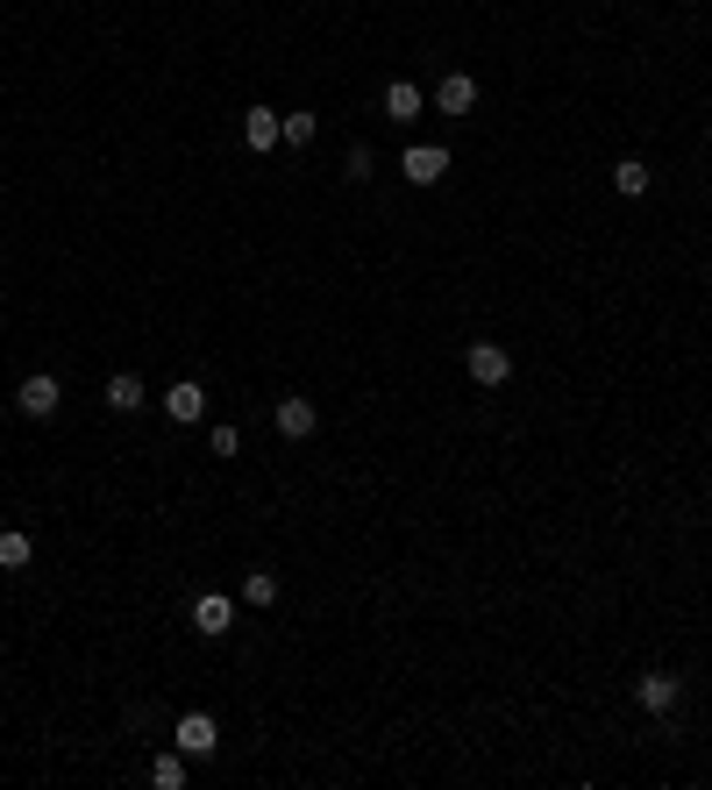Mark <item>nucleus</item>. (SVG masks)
Masks as SVG:
<instances>
[{
  "instance_id": "1",
  "label": "nucleus",
  "mask_w": 712,
  "mask_h": 790,
  "mask_svg": "<svg viewBox=\"0 0 712 790\" xmlns=\"http://www.w3.org/2000/svg\"><path fill=\"white\" fill-rule=\"evenodd\" d=\"M399 172H406V186H442L449 178V150L442 143H406Z\"/></svg>"
},
{
  "instance_id": "2",
  "label": "nucleus",
  "mask_w": 712,
  "mask_h": 790,
  "mask_svg": "<svg viewBox=\"0 0 712 790\" xmlns=\"http://www.w3.org/2000/svg\"><path fill=\"white\" fill-rule=\"evenodd\" d=\"M57 399H65V392H57V377H51V371L22 377V392H14V406H22L29 420H51V414H57Z\"/></svg>"
},
{
  "instance_id": "3",
  "label": "nucleus",
  "mask_w": 712,
  "mask_h": 790,
  "mask_svg": "<svg viewBox=\"0 0 712 790\" xmlns=\"http://www.w3.org/2000/svg\"><path fill=\"white\" fill-rule=\"evenodd\" d=\"M172 740H178V755H193V762H200V755H215V748H221V726L207 720V712H186Z\"/></svg>"
},
{
  "instance_id": "4",
  "label": "nucleus",
  "mask_w": 712,
  "mask_h": 790,
  "mask_svg": "<svg viewBox=\"0 0 712 790\" xmlns=\"http://www.w3.org/2000/svg\"><path fill=\"white\" fill-rule=\"evenodd\" d=\"M463 363H471L478 385H506V377H513V356L499 342H471V349H463Z\"/></svg>"
},
{
  "instance_id": "5",
  "label": "nucleus",
  "mask_w": 712,
  "mask_h": 790,
  "mask_svg": "<svg viewBox=\"0 0 712 790\" xmlns=\"http://www.w3.org/2000/svg\"><path fill=\"white\" fill-rule=\"evenodd\" d=\"M242 143H250L256 157H264V150H278V143H285V114H271V108H250V114H242Z\"/></svg>"
},
{
  "instance_id": "6",
  "label": "nucleus",
  "mask_w": 712,
  "mask_h": 790,
  "mask_svg": "<svg viewBox=\"0 0 712 790\" xmlns=\"http://www.w3.org/2000/svg\"><path fill=\"white\" fill-rule=\"evenodd\" d=\"M634 698H642V712H677V698H684V683H677L670 670H648L642 683H634Z\"/></svg>"
},
{
  "instance_id": "7",
  "label": "nucleus",
  "mask_w": 712,
  "mask_h": 790,
  "mask_svg": "<svg viewBox=\"0 0 712 790\" xmlns=\"http://www.w3.org/2000/svg\"><path fill=\"white\" fill-rule=\"evenodd\" d=\"M271 420H278V435H285V442H307V435L321 428L314 399H278V414H271Z\"/></svg>"
},
{
  "instance_id": "8",
  "label": "nucleus",
  "mask_w": 712,
  "mask_h": 790,
  "mask_svg": "<svg viewBox=\"0 0 712 790\" xmlns=\"http://www.w3.org/2000/svg\"><path fill=\"white\" fill-rule=\"evenodd\" d=\"M164 414H172V420H178V428H193V420H200V414H207V392H200V385H193V377H178V385H172V392H164Z\"/></svg>"
},
{
  "instance_id": "9",
  "label": "nucleus",
  "mask_w": 712,
  "mask_h": 790,
  "mask_svg": "<svg viewBox=\"0 0 712 790\" xmlns=\"http://www.w3.org/2000/svg\"><path fill=\"white\" fill-rule=\"evenodd\" d=\"M435 108H442V114H471L478 108V79H471V72H449V79L435 86Z\"/></svg>"
},
{
  "instance_id": "10",
  "label": "nucleus",
  "mask_w": 712,
  "mask_h": 790,
  "mask_svg": "<svg viewBox=\"0 0 712 790\" xmlns=\"http://www.w3.org/2000/svg\"><path fill=\"white\" fill-rule=\"evenodd\" d=\"M229 619H235V605L221 599V591H207V599L193 605V627H200L207 641H221V634H229Z\"/></svg>"
},
{
  "instance_id": "11",
  "label": "nucleus",
  "mask_w": 712,
  "mask_h": 790,
  "mask_svg": "<svg viewBox=\"0 0 712 790\" xmlns=\"http://www.w3.org/2000/svg\"><path fill=\"white\" fill-rule=\"evenodd\" d=\"M100 399H108L114 414H135V406H143L150 392H143V377H135V371H114V377H108V392H100Z\"/></svg>"
},
{
  "instance_id": "12",
  "label": "nucleus",
  "mask_w": 712,
  "mask_h": 790,
  "mask_svg": "<svg viewBox=\"0 0 712 790\" xmlns=\"http://www.w3.org/2000/svg\"><path fill=\"white\" fill-rule=\"evenodd\" d=\"M420 108H428V100H420L414 79H392V86H385V114H392V121H414Z\"/></svg>"
},
{
  "instance_id": "13",
  "label": "nucleus",
  "mask_w": 712,
  "mask_h": 790,
  "mask_svg": "<svg viewBox=\"0 0 712 790\" xmlns=\"http://www.w3.org/2000/svg\"><path fill=\"white\" fill-rule=\"evenodd\" d=\"M29 556H36V541H29L22 527H8V535H0V570H29Z\"/></svg>"
},
{
  "instance_id": "14",
  "label": "nucleus",
  "mask_w": 712,
  "mask_h": 790,
  "mask_svg": "<svg viewBox=\"0 0 712 790\" xmlns=\"http://www.w3.org/2000/svg\"><path fill=\"white\" fill-rule=\"evenodd\" d=\"M613 193H627V200H642V193H648L642 157H620V164H613Z\"/></svg>"
},
{
  "instance_id": "15",
  "label": "nucleus",
  "mask_w": 712,
  "mask_h": 790,
  "mask_svg": "<svg viewBox=\"0 0 712 790\" xmlns=\"http://www.w3.org/2000/svg\"><path fill=\"white\" fill-rule=\"evenodd\" d=\"M242 599H250V605H278V577H271V570H250V577H242Z\"/></svg>"
},
{
  "instance_id": "16",
  "label": "nucleus",
  "mask_w": 712,
  "mask_h": 790,
  "mask_svg": "<svg viewBox=\"0 0 712 790\" xmlns=\"http://www.w3.org/2000/svg\"><path fill=\"white\" fill-rule=\"evenodd\" d=\"M150 783H157V790H178V783H186V755H157V762H150Z\"/></svg>"
},
{
  "instance_id": "17",
  "label": "nucleus",
  "mask_w": 712,
  "mask_h": 790,
  "mask_svg": "<svg viewBox=\"0 0 712 790\" xmlns=\"http://www.w3.org/2000/svg\"><path fill=\"white\" fill-rule=\"evenodd\" d=\"M314 129H321L314 114H285V143H314Z\"/></svg>"
},
{
  "instance_id": "18",
  "label": "nucleus",
  "mask_w": 712,
  "mask_h": 790,
  "mask_svg": "<svg viewBox=\"0 0 712 790\" xmlns=\"http://www.w3.org/2000/svg\"><path fill=\"white\" fill-rule=\"evenodd\" d=\"M207 449H215V456H235L242 435H235V428H215V435H207Z\"/></svg>"
}]
</instances>
